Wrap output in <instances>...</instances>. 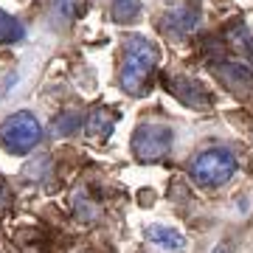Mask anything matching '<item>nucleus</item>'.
<instances>
[{
    "label": "nucleus",
    "mask_w": 253,
    "mask_h": 253,
    "mask_svg": "<svg viewBox=\"0 0 253 253\" xmlns=\"http://www.w3.org/2000/svg\"><path fill=\"white\" fill-rule=\"evenodd\" d=\"M161 62V51L146 37H126L124 62H121V84L129 96H144L155 68Z\"/></svg>",
    "instance_id": "obj_1"
},
{
    "label": "nucleus",
    "mask_w": 253,
    "mask_h": 253,
    "mask_svg": "<svg viewBox=\"0 0 253 253\" xmlns=\"http://www.w3.org/2000/svg\"><path fill=\"white\" fill-rule=\"evenodd\" d=\"M236 172V155L228 146H208L191 163V177L200 186H222Z\"/></svg>",
    "instance_id": "obj_2"
},
{
    "label": "nucleus",
    "mask_w": 253,
    "mask_h": 253,
    "mask_svg": "<svg viewBox=\"0 0 253 253\" xmlns=\"http://www.w3.org/2000/svg\"><path fill=\"white\" fill-rule=\"evenodd\" d=\"M42 138V126L31 113H14L0 124V144L3 149H9L11 155H28L40 144Z\"/></svg>",
    "instance_id": "obj_3"
},
{
    "label": "nucleus",
    "mask_w": 253,
    "mask_h": 253,
    "mask_svg": "<svg viewBox=\"0 0 253 253\" xmlns=\"http://www.w3.org/2000/svg\"><path fill=\"white\" fill-rule=\"evenodd\" d=\"M174 144V132L166 124H141L132 135V155L144 163H158L163 161L166 155L172 152Z\"/></svg>",
    "instance_id": "obj_4"
},
{
    "label": "nucleus",
    "mask_w": 253,
    "mask_h": 253,
    "mask_svg": "<svg viewBox=\"0 0 253 253\" xmlns=\"http://www.w3.org/2000/svg\"><path fill=\"white\" fill-rule=\"evenodd\" d=\"M217 73H219V79L225 82L231 90H239V93H245V90H251L253 87V73L245 68V65H234V62H219L217 65Z\"/></svg>",
    "instance_id": "obj_5"
},
{
    "label": "nucleus",
    "mask_w": 253,
    "mask_h": 253,
    "mask_svg": "<svg viewBox=\"0 0 253 253\" xmlns=\"http://www.w3.org/2000/svg\"><path fill=\"white\" fill-rule=\"evenodd\" d=\"M225 37H228V42H231V48H234L236 54L253 62V37H251V31H248V26H245L242 20H231Z\"/></svg>",
    "instance_id": "obj_6"
},
{
    "label": "nucleus",
    "mask_w": 253,
    "mask_h": 253,
    "mask_svg": "<svg viewBox=\"0 0 253 253\" xmlns=\"http://www.w3.org/2000/svg\"><path fill=\"white\" fill-rule=\"evenodd\" d=\"M144 234H146L149 242L163 245V248H169V251H183V248H186V236H183L180 231L169 228V225H149Z\"/></svg>",
    "instance_id": "obj_7"
},
{
    "label": "nucleus",
    "mask_w": 253,
    "mask_h": 253,
    "mask_svg": "<svg viewBox=\"0 0 253 253\" xmlns=\"http://www.w3.org/2000/svg\"><path fill=\"white\" fill-rule=\"evenodd\" d=\"M197 17H200V11L197 6L191 9V3L189 6H183L180 11H172V14H166V28L169 31H174V34H191L194 31V26H197Z\"/></svg>",
    "instance_id": "obj_8"
},
{
    "label": "nucleus",
    "mask_w": 253,
    "mask_h": 253,
    "mask_svg": "<svg viewBox=\"0 0 253 253\" xmlns=\"http://www.w3.org/2000/svg\"><path fill=\"white\" fill-rule=\"evenodd\" d=\"M118 116L113 113V110H93L90 118H87V135L93 138H107L110 132H113V126H116Z\"/></svg>",
    "instance_id": "obj_9"
},
{
    "label": "nucleus",
    "mask_w": 253,
    "mask_h": 253,
    "mask_svg": "<svg viewBox=\"0 0 253 253\" xmlns=\"http://www.w3.org/2000/svg\"><path fill=\"white\" fill-rule=\"evenodd\" d=\"M26 37V28L20 23L17 17H11L9 11L0 9V42L3 45H9V42H20Z\"/></svg>",
    "instance_id": "obj_10"
},
{
    "label": "nucleus",
    "mask_w": 253,
    "mask_h": 253,
    "mask_svg": "<svg viewBox=\"0 0 253 253\" xmlns=\"http://www.w3.org/2000/svg\"><path fill=\"white\" fill-rule=\"evenodd\" d=\"M110 14L116 23H132V20L141 14V0H113V6H110Z\"/></svg>",
    "instance_id": "obj_11"
},
{
    "label": "nucleus",
    "mask_w": 253,
    "mask_h": 253,
    "mask_svg": "<svg viewBox=\"0 0 253 253\" xmlns=\"http://www.w3.org/2000/svg\"><path fill=\"white\" fill-rule=\"evenodd\" d=\"M79 11V0H54V14L65 23H71Z\"/></svg>",
    "instance_id": "obj_12"
},
{
    "label": "nucleus",
    "mask_w": 253,
    "mask_h": 253,
    "mask_svg": "<svg viewBox=\"0 0 253 253\" xmlns=\"http://www.w3.org/2000/svg\"><path fill=\"white\" fill-rule=\"evenodd\" d=\"M76 126H79V116L76 113H62V118L54 121V132L56 135H73Z\"/></svg>",
    "instance_id": "obj_13"
},
{
    "label": "nucleus",
    "mask_w": 253,
    "mask_h": 253,
    "mask_svg": "<svg viewBox=\"0 0 253 253\" xmlns=\"http://www.w3.org/2000/svg\"><path fill=\"white\" fill-rule=\"evenodd\" d=\"M211 253H231V245H228V242H222V245H217V248H214Z\"/></svg>",
    "instance_id": "obj_14"
}]
</instances>
